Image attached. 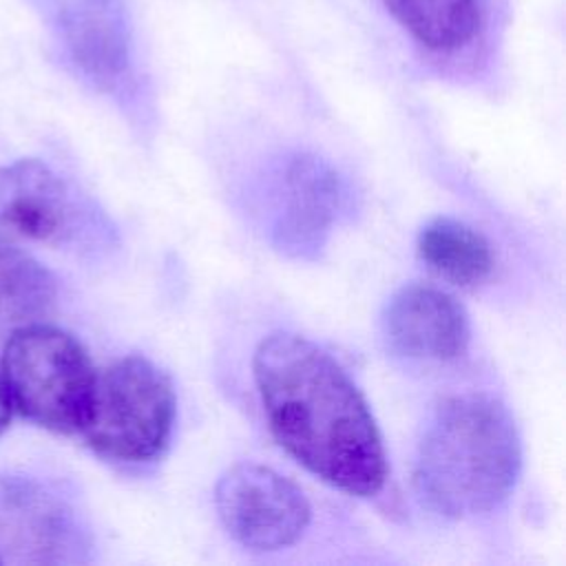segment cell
Segmentation results:
<instances>
[{
  "label": "cell",
  "instance_id": "obj_1",
  "mask_svg": "<svg viewBox=\"0 0 566 566\" xmlns=\"http://www.w3.org/2000/svg\"><path fill=\"white\" fill-rule=\"evenodd\" d=\"M252 376L276 442L310 473L356 497L376 495L387 458L369 405L340 363L294 332L265 336Z\"/></svg>",
  "mask_w": 566,
  "mask_h": 566
},
{
  "label": "cell",
  "instance_id": "obj_2",
  "mask_svg": "<svg viewBox=\"0 0 566 566\" xmlns=\"http://www.w3.org/2000/svg\"><path fill=\"white\" fill-rule=\"evenodd\" d=\"M522 444L509 409L482 394L444 400L416 453L413 482L422 502L447 517L495 509L513 491Z\"/></svg>",
  "mask_w": 566,
  "mask_h": 566
},
{
  "label": "cell",
  "instance_id": "obj_3",
  "mask_svg": "<svg viewBox=\"0 0 566 566\" xmlns=\"http://www.w3.org/2000/svg\"><path fill=\"white\" fill-rule=\"evenodd\" d=\"M175 409L170 378L144 356H126L95 371L80 433L111 462H150L170 440Z\"/></svg>",
  "mask_w": 566,
  "mask_h": 566
},
{
  "label": "cell",
  "instance_id": "obj_4",
  "mask_svg": "<svg viewBox=\"0 0 566 566\" xmlns=\"http://www.w3.org/2000/svg\"><path fill=\"white\" fill-rule=\"evenodd\" d=\"M0 374L13 411L57 433L80 431L95 367L75 336L44 321L22 325L7 334Z\"/></svg>",
  "mask_w": 566,
  "mask_h": 566
},
{
  "label": "cell",
  "instance_id": "obj_5",
  "mask_svg": "<svg viewBox=\"0 0 566 566\" xmlns=\"http://www.w3.org/2000/svg\"><path fill=\"white\" fill-rule=\"evenodd\" d=\"M214 506L228 535L254 553L296 544L312 517L305 493L292 480L254 462L234 464L219 478Z\"/></svg>",
  "mask_w": 566,
  "mask_h": 566
},
{
  "label": "cell",
  "instance_id": "obj_6",
  "mask_svg": "<svg viewBox=\"0 0 566 566\" xmlns=\"http://www.w3.org/2000/svg\"><path fill=\"white\" fill-rule=\"evenodd\" d=\"M88 551V531L62 497L0 473V564H75Z\"/></svg>",
  "mask_w": 566,
  "mask_h": 566
},
{
  "label": "cell",
  "instance_id": "obj_7",
  "mask_svg": "<svg viewBox=\"0 0 566 566\" xmlns=\"http://www.w3.org/2000/svg\"><path fill=\"white\" fill-rule=\"evenodd\" d=\"M42 7L82 77L108 91L128 75L133 31L124 0H42Z\"/></svg>",
  "mask_w": 566,
  "mask_h": 566
},
{
  "label": "cell",
  "instance_id": "obj_8",
  "mask_svg": "<svg viewBox=\"0 0 566 566\" xmlns=\"http://www.w3.org/2000/svg\"><path fill=\"white\" fill-rule=\"evenodd\" d=\"M86 219L73 188L44 161L18 159L0 166V230L62 245L80 239Z\"/></svg>",
  "mask_w": 566,
  "mask_h": 566
},
{
  "label": "cell",
  "instance_id": "obj_9",
  "mask_svg": "<svg viewBox=\"0 0 566 566\" xmlns=\"http://www.w3.org/2000/svg\"><path fill=\"white\" fill-rule=\"evenodd\" d=\"M387 345L407 358L453 360L471 340L464 307L451 294L424 283L402 285L382 312Z\"/></svg>",
  "mask_w": 566,
  "mask_h": 566
},
{
  "label": "cell",
  "instance_id": "obj_10",
  "mask_svg": "<svg viewBox=\"0 0 566 566\" xmlns=\"http://www.w3.org/2000/svg\"><path fill=\"white\" fill-rule=\"evenodd\" d=\"M276 195V248L301 259L316 256L343 201L338 175L312 155H296L285 164Z\"/></svg>",
  "mask_w": 566,
  "mask_h": 566
},
{
  "label": "cell",
  "instance_id": "obj_11",
  "mask_svg": "<svg viewBox=\"0 0 566 566\" xmlns=\"http://www.w3.org/2000/svg\"><path fill=\"white\" fill-rule=\"evenodd\" d=\"M391 18L424 49L453 53L471 44L486 22L489 0H382Z\"/></svg>",
  "mask_w": 566,
  "mask_h": 566
},
{
  "label": "cell",
  "instance_id": "obj_12",
  "mask_svg": "<svg viewBox=\"0 0 566 566\" xmlns=\"http://www.w3.org/2000/svg\"><path fill=\"white\" fill-rule=\"evenodd\" d=\"M418 254L438 276L462 287L478 285L493 272V250L484 234L451 217L422 226Z\"/></svg>",
  "mask_w": 566,
  "mask_h": 566
},
{
  "label": "cell",
  "instance_id": "obj_13",
  "mask_svg": "<svg viewBox=\"0 0 566 566\" xmlns=\"http://www.w3.org/2000/svg\"><path fill=\"white\" fill-rule=\"evenodd\" d=\"M55 298L53 274L38 259L0 239V334L44 321Z\"/></svg>",
  "mask_w": 566,
  "mask_h": 566
},
{
  "label": "cell",
  "instance_id": "obj_14",
  "mask_svg": "<svg viewBox=\"0 0 566 566\" xmlns=\"http://www.w3.org/2000/svg\"><path fill=\"white\" fill-rule=\"evenodd\" d=\"M11 413H13V405H11V398H9V391H7V385H4L2 374H0V436H2V431L9 427V422H11Z\"/></svg>",
  "mask_w": 566,
  "mask_h": 566
}]
</instances>
